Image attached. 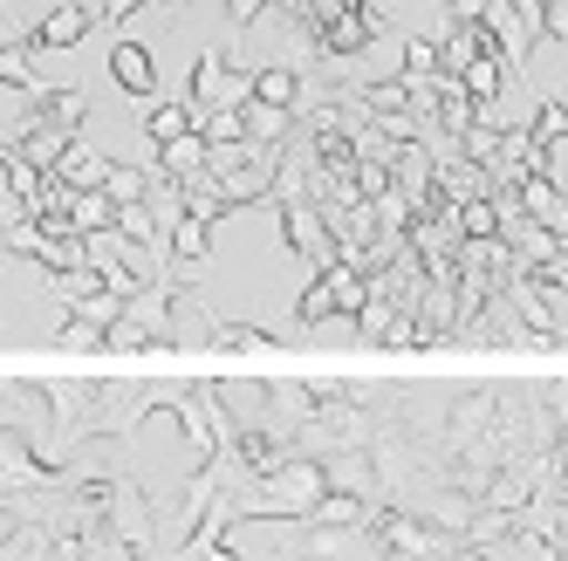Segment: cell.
Masks as SVG:
<instances>
[{
  "mask_svg": "<svg viewBox=\"0 0 568 561\" xmlns=\"http://www.w3.org/2000/svg\"><path fill=\"white\" fill-rule=\"evenodd\" d=\"M110 69H116V83H124L131 96H151V55L138 42H116L110 49Z\"/></svg>",
  "mask_w": 568,
  "mask_h": 561,
  "instance_id": "1",
  "label": "cell"
},
{
  "mask_svg": "<svg viewBox=\"0 0 568 561\" xmlns=\"http://www.w3.org/2000/svg\"><path fill=\"white\" fill-rule=\"evenodd\" d=\"M83 28H90V14H83V8H62V14H49L42 28L28 34V49H69V42H75Z\"/></svg>",
  "mask_w": 568,
  "mask_h": 561,
  "instance_id": "2",
  "label": "cell"
},
{
  "mask_svg": "<svg viewBox=\"0 0 568 561\" xmlns=\"http://www.w3.org/2000/svg\"><path fill=\"white\" fill-rule=\"evenodd\" d=\"M185 131H192V110H151V144L158 151H172V144H185Z\"/></svg>",
  "mask_w": 568,
  "mask_h": 561,
  "instance_id": "3",
  "label": "cell"
},
{
  "mask_svg": "<svg viewBox=\"0 0 568 561\" xmlns=\"http://www.w3.org/2000/svg\"><path fill=\"white\" fill-rule=\"evenodd\" d=\"M254 96H261L267 110H288V103H295V75H288V69H261V75H254Z\"/></svg>",
  "mask_w": 568,
  "mask_h": 561,
  "instance_id": "4",
  "label": "cell"
},
{
  "mask_svg": "<svg viewBox=\"0 0 568 561\" xmlns=\"http://www.w3.org/2000/svg\"><path fill=\"white\" fill-rule=\"evenodd\" d=\"M466 90L473 96H500V62H473L466 69Z\"/></svg>",
  "mask_w": 568,
  "mask_h": 561,
  "instance_id": "5",
  "label": "cell"
},
{
  "mask_svg": "<svg viewBox=\"0 0 568 561\" xmlns=\"http://www.w3.org/2000/svg\"><path fill=\"white\" fill-rule=\"evenodd\" d=\"M568 131V110H541L535 116V144H548V137H561Z\"/></svg>",
  "mask_w": 568,
  "mask_h": 561,
  "instance_id": "6",
  "label": "cell"
}]
</instances>
